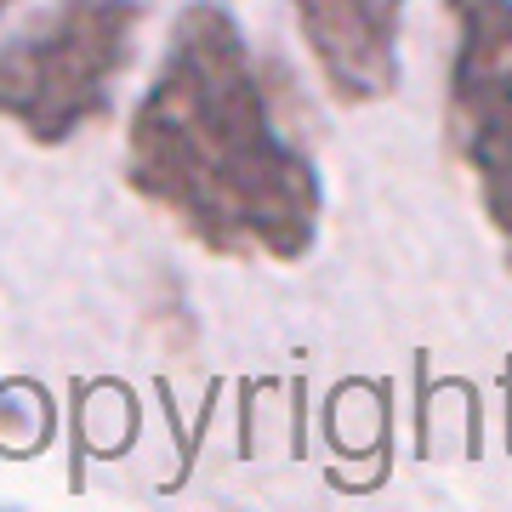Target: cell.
Returning <instances> with one entry per match:
<instances>
[{"label":"cell","mask_w":512,"mask_h":512,"mask_svg":"<svg viewBox=\"0 0 512 512\" xmlns=\"http://www.w3.org/2000/svg\"><path fill=\"white\" fill-rule=\"evenodd\" d=\"M148 0H52L0 46V120L35 148H63L114 103Z\"/></svg>","instance_id":"2"},{"label":"cell","mask_w":512,"mask_h":512,"mask_svg":"<svg viewBox=\"0 0 512 512\" xmlns=\"http://www.w3.org/2000/svg\"><path fill=\"white\" fill-rule=\"evenodd\" d=\"M12 6H18V0H0V12H12Z\"/></svg>","instance_id":"5"},{"label":"cell","mask_w":512,"mask_h":512,"mask_svg":"<svg viewBox=\"0 0 512 512\" xmlns=\"http://www.w3.org/2000/svg\"><path fill=\"white\" fill-rule=\"evenodd\" d=\"M126 183L228 262H302L325 183L291 137L274 74L217 0H188L126 126Z\"/></svg>","instance_id":"1"},{"label":"cell","mask_w":512,"mask_h":512,"mask_svg":"<svg viewBox=\"0 0 512 512\" xmlns=\"http://www.w3.org/2000/svg\"><path fill=\"white\" fill-rule=\"evenodd\" d=\"M450 148L512 274V0H450Z\"/></svg>","instance_id":"3"},{"label":"cell","mask_w":512,"mask_h":512,"mask_svg":"<svg viewBox=\"0 0 512 512\" xmlns=\"http://www.w3.org/2000/svg\"><path fill=\"white\" fill-rule=\"evenodd\" d=\"M291 12L336 103H382L399 86L404 0H291Z\"/></svg>","instance_id":"4"}]
</instances>
